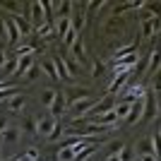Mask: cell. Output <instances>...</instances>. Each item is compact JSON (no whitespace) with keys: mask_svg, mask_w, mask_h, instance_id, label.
<instances>
[{"mask_svg":"<svg viewBox=\"0 0 161 161\" xmlns=\"http://www.w3.org/2000/svg\"><path fill=\"white\" fill-rule=\"evenodd\" d=\"M96 101L92 99V96H84V99H77L72 101V103H67V111H70V120H80L82 115H87L89 111H92V106H94Z\"/></svg>","mask_w":161,"mask_h":161,"instance_id":"1","label":"cell"},{"mask_svg":"<svg viewBox=\"0 0 161 161\" xmlns=\"http://www.w3.org/2000/svg\"><path fill=\"white\" fill-rule=\"evenodd\" d=\"M29 24H31V29H39L41 24H43V22H48L46 19V12H43V3H39V0H36V3H29Z\"/></svg>","mask_w":161,"mask_h":161,"instance_id":"2","label":"cell"},{"mask_svg":"<svg viewBox=\"0 0 161 161\" xmlns=\"http://www.w3.org/2000/svg\"><path fill=\"white\" fill-rule=\"evenodd\" d=\"M67 111V99H65V92H55V99L53 103H51V108H48V115H53L55 120L60 118L63 113Z\"/></svg>","mask_w":161,"mask_h":161,"instance_id":"3","label":"cell"},{"mask_svg":"<svg viewBox=\"0 0 161 161\" xmlns=\"http://www.w3.org/2000/svg\"><path fill=\"white\" fill-rule=\"evenodd\" d=\"M19 137H22L19 125H7V130L0 135V149L7 147V144H14V142H19Z\"/></svg>","mask_w":161,"mask_h":161,"instance_id":"4","label":"cell"},{"mask_svg":"<svg viewBox=\"0 0 161 161\" xmlns=\"http://www.w3.org/2000/svg\"><path fill=\"white\" fill-rule=\"evenodd\" d=\"M142 113H144V96H142V99H137V101L132 103V108H130V113H128V118H125V123L135 128V125L142 120Z\"/></svg>","mask_w":161,"mask_h":161,"instance_id":"5","label":"cell"},{"mask_svg":"<svg viewBox=\"0 0 161 161\" xmlns=\"http://www.w3.org/2000/svg\"><path fill=\"white\" fill-rule=\"evenodd\" d=\"M55 118L53 115H41V118H36V135H41V137H48V132L55 128Z\"/></svg>","mask_w":161,"mask_h":161,"instance_id":"6","label":"cell"},{"mask_svg":"<svg viewBox=\"0 0 161 161\" xmlns=\"http://www.w3.org/2000/svg\"><path fill=\"white\" fill-rule=\"evenodd\" d=\"M113 94H106L101 101H96L94 106H92V111H89V115H101V113H108V111H113Z\"/></svg>","mask_w":161,"mask_h":161,"instance_id":"7","label":"cell"},{"mask_svg":"<svg viewBox=\"0 0 161 161\" xmlns=\"http://www.w3.org/2000/svg\"><path fill=\"white\" fill-rule=\"evenodd\" d=\"M24 103H27V99L22 94H14V96H10V99H5L3 101V106L10 111V113H22V108H24Z\"/></svg>","mask_w":161,"mask_h":161,"instance_id":"8","label":"cell"},{"mask_svg":"<svg viewBox=\"0 0 161 161\" xmlns=\"http://www.w3.org/2000/svg\"><path fill=\"white\" fill-rule=\"evenodd\" d=\"M39 67H41V72H46L53 82H60V80H58V65H55V58H43V60L39 63Z\"/></svg>","mask_w":161,"mask_h":161,"instance_id":"9","label":"cell"},{"mask_svg":"<svg viewBox=\"0 0 161 161\" xmlns=\"http://www.w3.org/2000/svg\"><path fill=\"white\" fill-rule=\"evenodd\" d=\"M156 27H159V19H156V14L152 17V19H144L142 22V39H152V36H156Z\"/></svg>","mask_w":161,"mask_h":161,"instance_id":"10","label":"cell"},{"mask_svg":"<svg viewBox=\"0 0 161 161\" xmlns=\"http://www.w3.org/2000/svg\"><path fill=\"white\" fill-rule=\"evenodd\" d=\"M7 22H10L17 31H19V36H29V34H31V24H29L24 17H19V14H17V17H12V19H7Z\"/></svg>","mask_w":161,"mask_h":161,"instance_id":"11","label":"cell"},{"mask_svg":"<svg viewBox=\"0 0 161 161\" xmlns=\"http://www.w3.org/2000/svg\"><path fill=\"white\" fill-rule=\"evenodd\" d=\"M128 92H125V101H130V103H135L137 99H142L144 96V89L140 87V84H132V82H128Z\"/></svg>","mask_w":161,"mask_h":161,"instance_id":"12","label":"cell"},{"mask_svg":"<svg viewBox=\"0 0 161 161\" xmlns=\"http://www.w3.org/2000/svg\"><path fill=\"white\" fill-rule=\"evenodd\" d=\"M130 108H132V103H130V101H120V103H115V106H113L115 118H118V120H125V118H128V113H130Z\"/></svg>","mask_w":161,"mask_h":161,"instance_id":"13","label":"cell"},{"mask_svg":"<svg viewBox=\"0 0 161 161\" xmlns=\"http://www.w3.org/2000/svg\"><path fill=\"white\" fill-rule=\"evenodd\" d=\"M72 159H75V149L67 144H60L55 152V161H72Z\"/></svg>","mask_w":161,"mask_h":161,"instance_id":"14","label":"cell"},{"mask_svg":"<svg viewBox=\"0 0 161 161\" xmlns=\"http://www.w3.org/2000/svg\"><path fill=\"white\" fill-rule=\"evenodd\" d=\"M19 130H22V132H27L29 137H36V118H31V115H27V118L22 120Z\"/></svg>","mask_w":161,"mask_h":161,"instance_id":"15","label":"cell"},{"mask_svg":"<svg viewBox=\"0 0 161 161\" xmlns=\"http://www.w3.org/2000/svg\"><path fill=\"white\" fill-rule=\"evenodd\" d=\"M84 19H87L84 10H77V14H72V19H70V27H72L75 31L80 34V31H82V27H84Z\"/></svg>","mask_w":161,"mask_h":161,"instance_id":"16","label":"cell"},{"mask_svg":"<svg viewBox=\"0 0 161 161\" xmlns=\"http://www.w3.org/2000/svg\"><path fill=\"white\" fill-rule=\"evenodd\" d=\"M70 51H72V55H75V58H77V65L87 60V53H84V43H82L80 39H77V41H75V43H72V48H70Z\"/></svg>","mask_w":161,"mask_h":161,"instance_id":"17","label":"cell"},{"mask_svg":"<svg viewBox=\"0 0 161 161\" xmlns=\"http://www.w3.org/2000/svg\"><path fill=\"white\" fill-rule=\"evenodd\" d=\"M67 29H70V17H60V19H55V34H58L60 39L67 34Z\"/></svg>","mask_w":161,"mask_h":161,"instance_id":"18","label":"cell"},{"mask_svg":"<svg viewBox=\"0 0 161 161\" xmlns=\"http://www.w3.org/2000/svg\"><path fill=\"white\" fill-rule=\"evenodd\" d=\"M63 132H65V128H63L60 123H55V128L48 132V137H46V142H60L63 140Z\"/></svg>","mask_w":161,"mask_h":161,"instance_id":"19","label":"cell"},{"mask_svg":"<svg viewBox=\"0 0 161 161\" xmlns=\"http://www.w3.org/2000/svg\"><path fill=\"white\" fill-rule=\"evenodd\" d=\"M77 39H80V34H77L72 27H70V29H67V34L63 36V46H65V48H72V43H75Z\"/></svg>","mask_w":161,"mask_h":161,"instance_id":"20","label":"cell"},{"mask_svg":"<svg viewBox=\"0 0 161 161\" xmlns=\"http://www.w3.org/2000/svg\"><path fill=\"white\" fill-rule=\"evenodd\" d=\"M123 24H120V19H111V22H108V24H106V34H113V36H120V34H123Z\"/></svg>","mask_w":161,"mask_h":161,"instance_id":"21","label":"cell"},{"mask_svg":"<svg viewBox=\"0 0 161 161\" xmlns=\"http://www.w3.org/2000/svg\"><path fill=\"white\" fill-rule=\"evenodd\" d=\"M53 34V22H43L39 29H36V36H41V39H48Z\"/></svg>","mask_w":161,"mask_h":161,"instance_id":"22","label":"cell"},{"mask_svg":"<svg viewBox=\"0 0 161 161\" xmlns=\"http://www.w3.org/2000/svg\"><path fill=\"white\" fill-rule=\"evenodd\" d=\"M128 53H135V43H125V46H120V48H115V53H113V58H120V55H128Z\"/></svg>","mask_w":161,"mask_h":161,"instance_id":"23","label":"cell"},{"mask_svg":"<svg viewBox=\"0 0 161 161\" xmlns=\"http://www.w3.org/2000/svg\"><path fill=\"white\" fill-rule=\"evenodd\" d=\"M36 77H41V67L36 65V63H34V65H31V67L27 70V75H24V80H36Z\"/></svg>","mask_w":161,"mask_h":161,"instance_id":"24","label":"cell"},{"mask_svg":"<svg viewBox=\"0 0 161 161\" xmlns=\"http://www.w3.org/2000/svg\"><path fill=\"white\" fill-rule=\"evenodd\" d=\"M123 147H125L123 142H111V147H108V156H118L123 152Z\"/></svg>","mask_w":161,"mask_h":161,"instance_id":"25","label":"cell"},{"mask_svg":"<svg viewBox=\"0 0 161 161\" xmlns=\"http://www.w3.org/2000/svg\"><path fill=\"white\" fill-rule=\"evenodd\" d=\"M53 99H55V89H48V92H43V96H41V101H43V106H48V108H51Z\"/></svg>","mask_w":161,"mask_h":161,"instance_id":"26","label":"cell"},{"mask_svg":"<svg viewBox=\"0 0 161 161\" xmlns=\"http://www.w3.org/2000/svg\"><path fill=\"white\" fill-rule=\"evenodd\" d=\"M156 70H159V53L154 51V53H152V58H149V75H152V72L156 75Z\"/></svg>","mask_w":161,"mask_h":161,"instance_id":"27","label":"cell"},{"mask_svg":"<svg viewBox=\"0 0 161 161\" xmlns=\"http://www.w3.org/2000/svg\"><path fill=\"white\" fill-rule=\"evenodd\" d=\"M101 72H103V65H101V60H92V75H94V77H99Z\"/></svg>","mask_w":161,"mask_h":161,"instance_id":"28","label":"cell"},{"mask_svg":"<svg viewBox=\"0 0 161 161\" xmlns=\"http://www.w3.org/2000/svg\"><path fill=\"white\" fill-rule=\"evenodd\" d=\"M0 7H7L10 12H17V10H19V5H17V3H0Z\"/></svg>","mask_w":161,"mask_h":161,"instance_id":"29","label":"cell"},{"mask_svg":"<svg viewBox=\"0 0 161 161\" xmlns=\"http://www.w3.org/2000/svg\"><path fill=\"white\" fill-rule=\"evenodd\" d=\"M7 125H10V123H7V115H3V113H0V135H3V132L7 130Z\"/></svg>","mask_w":161,"mask_h":161,"instance_id":"30","label":"cell"},{"mask_svg":"<svg viewBox=\"0 0 161 161\" xmlns=\"http://www.w3.org/2000/svg\"><path fill=\"white\" fill-rule=\"evenodd\" d=\"M5 63H7V55H5V51H3V48H0V70H3V67H5Z\"/></svg>","mask_w":161,"mask_h":161,"instance_id":"31","label":"cell"},{"mask_svg":"<svg viewBox=\"0 0 161 161\" xmlns=\"http://www.w3.org/2000/svg\"><path fill=\"white\" fill-rule=\"evenodd\" d=\"M5 39H7V36H5V22L0 19V41H5Z\"/></svg>","mask_w":161,"mask_h":161,"instance_id":"32","label":"cell"},{"mask_svg":"<svg viewBox=\"0 0 161 161\" xmlns=\"http://www.w3.org/2000/svg\"><path fill=\"white\" fill-rule=\"evenodd\" d=\"M36 156H39V152H36V149H29V152H27V159H36Z\"/></svg>","mask_w":161,"mask_h":161,"instance_id":"33","label":"cell"},{"mask_svg":"<svg viewBox=\"0 0 161 161\" xmlns=\"http://www.w3.org/2000/svg\"><path fill=\"white\" fill-rule=\"evenodd\" d=\"M140 161H159V156H152V154H147V156H140Z\"/></svg>","mask_w":161,"mask_h":161,"instance_id":"34","label":"cell"},{"mask_svg":"<svg viewBox=\"0 0 161 161\" xmlns=\"http://www.w3.org/2000/svg\"><path fill=\"white\" fill-rule=\"evenodd\" d=\"M106 161H120L118 156H106Z\"/></svg>","mask_w":161,"mask_h":161,"instance_id":"35","label":"cell"},{"mask_svg":"<svg viewBox=\"0 0 161 161\" xmlns=\"http://www.w3.org/2000/svg\"><path fill=\"white\" fill-rule=\"evenodd\" d=\"M17 161H31V159H27V156H22V159H17Z\"/></svg>","mask_w":161,"mask_h":161,"instance_id":"36","label":"cell"},{"mask_svg":"<svg viewBox=\"0 0 161 161\" xmlns=\"http://www.w3.org/2000/svg\"><path fill=\"white\" fill-rule=\"evenodd\" d=\"M5 161H17V156H10V159H5Z\"/></svg>","mask_w":161,"mask_h":161,"instance_id":"37","label":"cell"},{"mask_svg":"<svg viewBox=\"0 0 161 161\" xmlns=\"http://www.w3.org/2000/svg\"><path fill=\"white\" fill-rule=\"evenodd\" d=\"M0 161H3V154H0Z\"/></svg>","mask_w":161,"mask_h":161,"instance_id":"38","label":"cell"}]
</instances>
